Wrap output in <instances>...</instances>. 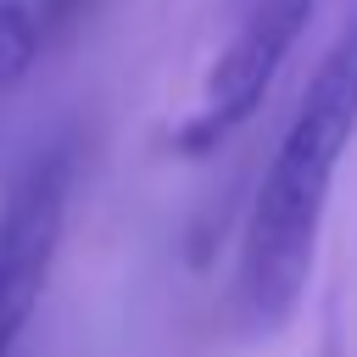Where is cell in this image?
<instances>
[{"instance_id": "6da1fadb", "label": "cell", "mask_w": 357, "mask_h": 357, "mask_svg": "<svg viewBox=\"0 0 357 357\" xmlns=\"http://www.w3.org/2000/svg\"><path fill=\"white\" fill-rule=\"evenodd\" d=\"M357 134V17L340 28V39L324 50L318 73L307 78L273 162L262 167V184L245 212L240 240V312L257 335H279L312 279L335 167Z\"/></svg>"}, {"instance_id": "7a4b0ae2", "label": "cell", "mask_w": 357, "mask_h": 357, "mask_svg": "<svg viewBox=\"0 0 357 357\" xmlns=\"http://www.w3.org/2000/svg\"><path fill=\"white\" fill-rule=\"evenodd\" d=\"M312 17V0H279V6H240L229 11V33L201 78V95L195 106L184 112L178 134H173V151L178 156H201L212 145H223L268 95V84L279 78L290 45L301 39Z\"/></svg>"}, {"instance_id": "3957f363", "label": "cell", "mask_w": 357, "mask_h": 357, "mask_svg": "<svg viewBox=\"0 0 357 357\" xmlns=\"http://www.w3.org/2000/svg\"><path fill=\"white\" fill-rule=\"evenodd\" d=\"M73 195V156L61 145L39 151L0 201V357H11L28 312L50 279Z\"/></svg>"}, {"instance_id": "277c9868", "label": "cell", "mask_w": 357, "mask_h": 357, "mask_svg": "<svg viewBox=\"0 0 357 357\" xmlns=\"http://www.w3.org/2000/svg\"><path fill=\"white\" fill-rule=\"evenodd\" d=\"M45 45V22L28 0H0V89H11Z\"/></svg>"}, {"instance_id": "5b68a950", "label": "cell", "mask_w": 357, "mask_h": 357, "mask_svg": "<svg viewBox=\"0 0 357 357\" xmlns=\"http://www.w3.org/2000/svg\"><path fill=\"white\" fill-rule=\"evenodd\" d=\"M229 11H240V6H279V0H223Z\"/></svg>"}]
</instances>
